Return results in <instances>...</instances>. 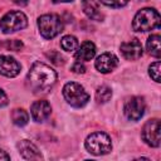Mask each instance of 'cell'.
Here are the masks:
<instances>
[{"label":"cell","instance_id":"cell-1","mask_svg":"<svg viewBox=\"0 0 161 161\" xmlns=\"http://www.w3.org/2000/svg\"><path fill=\"white\" fill-rule=\"evenodd\" d=\"M57 80V73L49 65L36 62L31 65L28 73V82L30 88L35 92H47L49 91Z\"/></svg>","mask_w":161,"mask_h":161},{"label":"cell","instance_id":"cell-2","mask_svg":"<svg viewBox=\"0 0 161 161\" xmlns=\"http://www.w3.org/2000/svg\"><path fill=\"white\" fill-rule=\"evenodd\" d=\"M160 14L157 10L151 8L141 9L133 18V30L136 31H150L160 28Z\"/></svg>","mask_w":161,"mask_h":161},{"label":"cell","instance_id":"cell-3","mask_svg":"<svg viewBox=\"0 0 161 161\" xmlns=\"http://www.w3.org/2000/svg\"><path fill=\"white\" fill-rule=\"evenodd\" d=\"M38 28L43 38L53 39L63 31V21L55 14H45L38 19Z\"/></svg>","mask_w":161,"mask_h":161},{"label":"cell","instance_id":"cell-4","mask_svg":"<svg viewBox=\"0 0 161 161\" xmlns=\"http://www.w3.org/2000/svg\"><path fill=\"white\" fill-rule=\"evenodd\" d=\"M86 148L88 150V152H91L92 155L99 156V155H106L108 152H111L112 150V142L108 135L103 133V132H94L91 133L86 142Z\"/></svg>","mask_w":161,"mask_h":161},{"label":"cell","instance_id":"cell-5","mask_svg":"<svg viewBox=\"0 0 161 161\" xmlns=\"http://www.w3.org/2000/svg\"><path fill=\"white\" fill-rule=\"evenodd\" d=\"M63 96L70 106L77 108L86 106L89 101V94L84 91L83 86L75 82H69L63 87Z\"/></svg>","mask_w":161,"mask_h":161},{"label":"cell","instance_id":"cell-6","mask_svg":"<svg viewBox=\"0 0 161 161\" xmlns=\"http://www.w3.org/2000/svg\"><path fill=\"white\" fill-rule=\"evenodd\" d=\"M28 25V19L21 11H9L0 20V28L4 33H14L24 29Z\"/></svg>","mask_w":161,"mask_h":161},{"label":"cell","instance_id":"cell-7","mask_svg":"<svg viewBox=\"0 0 161 161\" xmlns=\"http://www.w3.org/2000/svg\"><path fill=\"white\" fill-rule=\"evenodd\" d=\"M142 138L151 147L160 146V121L157 118L148 119L142 127Z\"/></svg>","mask_w":161,"mask_h":161},{"label":"cell","instance_id":"cell-8","mask_svg":"<svg viewBox=\"0 0 161 161\" xmlns=\"http://www.w3.org/2000/svg\"><path fill=\"white\" fill-rule=\"evenodd\" d=\"M146 109V104L142 97H132L130 98L125 104V114L131 121H138Z\"/></svg>","mask_w":161,"mask_h":161},{"label":"cell","instance_id":"cell-9","mask_svg":"<svg viewBox=\"0 0 161 161\" xmlns=\"http://www.w3.org/2000/svg\"><path fill=\"white\" fill-rule=\"evenodd\" d=\"M20 69H21V65L15 58H13L10 55L0 57V74L13 78L20 73Z\"/></svg>","mask_w":161,"mask_h":161},{"label":"cell","instance_id":"cell-10","mask_svg":"<svg viewBox=\"0 0 161 161\" xmlns=\"http://www.w3.org/2000/svg\"><path fill=\"white\" fill-rule=\"evenodd\" d=\"M122 55L127 60H137L142 55V45L138 39H132L130 42H125L119 47Z\"/></svg>","mask_w":161,"mask_h":161},{"label":"cell","instance_id":"cell-11","mask_svg":"<svg viewBox=\"0 0 161 161\" xmlns=\"http://www.w3.org/2000/svg\"><path fill=\"white\" fill-rule=\"evenodd\" d=\"M50 112H52V107L44 99L35 101L31 104V107H30V113H31V117H33V119L35 122H43V121H45L50 116Z\"/></svg>","mask_w":161,"mask_h":161},{"label":"cell","instance_id":"cell-12","mask_svg":"<svg viewBox=\"0 0 161 161\" xmlns=\"http://www.w3.org/2000/svg\"><path fill=\"white\" fill-rule=\"evenodd\" d=\"M94 65L101 73H109L118 65V59L112 53H103L97 58Z\"/></svg>","mask_w":161,"mask_h":161},{"label":"cell","instance_id":"cell-13","mask_svg":"<svg viewBox=\"0 0 161 161\" xmlns=\"http://www.w3.org/2000/svg\"><path fill=\"white\" fill-rule=\"evenodd\" d=\"M18 150L25 160H40L42 158V153L38 150V147L28 140L19 141L18 142Z\"/></svg>","mask_w":161,"mask_h":161},{"label":"cell","instance_id":"cell-14","mask_svg":"<svg viewBox=\"0 0 161 161\" xmlns=\"http://www.w3.org/2000/svg\"><path fill=\"white\" fill-rule=\"evenodd\" d=\"M82 9L84 14L92 20H103V14L96 0H82Z\"/></svg>","mask_w":161,"mask_h":161},{"label":"cell","instance_id":"cell-15","mask_svg":"<svg viewBox=\"0 0 161 161\" xmlns=\"http://www.w3.org/2000/svg\"><path fill=\"white\" fill-rule=\"evenodd\" d=\"M94 54H96V47H94V44L92 43V42H84L78 49H77V52H75V58L78 59V60H84V62H87V60H91L93 57H94Z\"/></svg>","mask_w":161,"mask_h":161},{"label":"cell","instance_id":"cell-16","mask_svg":"<svg viewBox=\"0 0 161 161\" xmlns=\"http://www.w3.org/2000/svg\"><path fill=\"white\" fill-rule=\"evenodd\" d=\"M147 50L148 53L155 57V58H160L161 57V38L160 35L155 34V35H151L148 39H147Z\"/></svg>","mask_w":161,"mask_h":161},{"label":"cell","instance_id":"cell-17","mask_svg":"<svg viewBox=\"0 0 161 161\" xmlns=\"http://www.w3.org/2000/svg\"><path fill=\"white\" fill-rule=\"evenodd\" d=\"M11 119H13V123L16 125V126H25L29 121V114L25 109L23 108H15L13 112H11Z\"/></svg>","mask_w":161,"mask_h":161},{"label":"cell","instance_id":"cell-18","mask_svg":"<svg viewBox=\"0 0 161 161\" xmlns=\"http://www.w3.org/2000/svg\"><path fill=\"white\" fill-rule=\"evenodd\" d=\"M112 97V91L107 86H101L96 91V101L98 103H107Z\"/></svg>","mask_w":161,"mask_h":161},{"label":"cell","instance_id":"cell-19","mask_svg":"<svg viewBox=\"0 0 161 161\" xmlns=\"http://www.w3.org/2000/svg\"><path fill=\"white\" fill-rule=\"evenodd\" d=\"M60 47L65 52H73V50H75L78 48V40L73 35H65L60 40Z\"/></svg>","mask_w":161,"mask_h":161},{"label":"cell","instance_id":"cell-20","mask_svg":"<svg viewBox=\"0 0 161 161\" xmlns=\"http://www.w3.org/2000/svg\"><path fill=\"white\" fill-rule=\"evenodd\" d=\"M160 67H161V63L157 60L155 63H152L150 67H148V73H150V77L156 82V83H160Z\"/></svg>","mask_w":161,"mask_h":161},{"label":"cell","instance_id":"cell-21","mask_svg":"<svg viewBox=\"0 0 161 161\" xmlns=\"http://www.w3.org/2000/svg\"><path fill=\"white\" fill-rule=\"evenodd\" d=\"M99 1L111 8H122L128 3V0H99Z\"/></svg>","mask_w":161,"mask_h":161},{"label":"cell","instance_id":"cell-22","mask_svg":"<svg viewBox=\"0 0 161 161\" xmlns=\"http://www.w3.org/2000/svg\"><path fill=\"white\" fill-rule=\"evenodd\" d=\"M5 47L9 50H20L23 48V43L18 39H13V40H8L5 43Z\"/></svg>","mask_w":161,"mask_h":161},{"label":"cell","instance_id":"cell-23","mask_svg":"<svg viewBox=\"0 0 161 161\" xmlns=\"http://www.w3.org/2000/svg\"><path fill=\"white\" fill-rule=\"evenodd\" d=\"M48 57L52 59V62L54 64H58V65L63 64V57L60 55V53H58V52H50V53H48Z\"/></svg>","mask_w":161,"mask_h":161},{"label":"cell","instance_id":"cell-24","mask_svg":"<svg viewBox=\"0 0 161 161\" xmlns=\"http://www.w3.org/2000/svg\"><path fill=\"white\" fill-rule=\"evenodd\" d=\"M72 72H74V73H80V74H83L84 72H86V67L80 63V62H75L73 65H72Z\"/></svg>","mask_w":161,"mask_h":161},{"label":"cell","instance_id":"cell-25","mask_svg":"<svg viewBox=\"0 0 161 161\" xmlns=\"http://www.w3.org/2000/svg\"><path fill=\"white\" fill-rule=\"evenodd\" d=\"M8 104V97L5 94V92L0 88V107H4Z\"/></svg>","mask_w":161,"mask_h":161},{"label":"cell","instance_id":"cell-26","mask_svg":"<svg viewBox=\"0 0 161 161\" xmlns=\"http://www.w3.org/2000/svg\"><path fill=\"white\" fill-rule=\"evenodd\" d=\"M0 160H10V156L5 151L0 150Z\"/></svg>","mask_w":161,"mask_h":161},{"label":"cell","instance_id":"cell-27","mask_svg":"<svg viewBox=\"0 0 161 161\" xmlns=\"http://www.w3.org/2000/svg\"><path fill=\"white\" fill-rule=\"evenodd\" d=\"M13 1H14L15 4H18V5H26L29 0H13Z\"/></svg>","mask_w":161,"mask_h":161},{"label":"cell","instance_id":"cell-28","mask_svg":"<svg viewBox=\"0 0 161 161\" xmlns=\"http://www.w3.org/2000/svg\"><path fill=\"white\" fill-rule=\"evenodd\" d=\"M69 1H73V0H53V3L58 4V3H69Z\"/></svg>","mask_w":161,"mask_h":161}]
</instances>
